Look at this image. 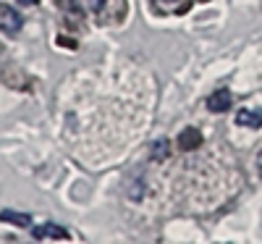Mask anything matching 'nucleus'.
Wrapping results in <instances>:
<instances>
[{
  "instance_id": "9",
  "label": "nucleus",
  "mask_w": 262,
  "mask_h": 244,
  "mask_svg": "<svg viewBox=\"0 0 262 244\" xmlns=\"http://www.w3.org/2000/svg\"><path fill=\"white\" fill-rule=\"evenodd\" d=\"M86 3H90L92 11H102V3H105V0H86Z\"/></svg>"
},
{
  "instance_id": "4",
  "label": "nucleus",
  "mask_w": 262,
  "mask_h": 244,
  "mask_svg": "<svg viewBox=\"0 0 262 244\" xmlns=\"http://www.w3.org/2000/svg\"><path fill=\"white\" fill-rule=\"evenodd\" d=\"M32 234H34V239H69V231L55 223H42V226L32 229Z\"/></svg>"
},
{
  "instance_id": "1",
  "label": "nucleus",
  "mask_w": 262,
  "mask_h": 244,
  "mask_svg": "<svg viewBox=\"0 0 262 244\" xmlns=\"http://www.w3.org/2000/svg\"><path fill=\"white\" fill-rule=\"evenodd\" d=\"M21 16H18V11H13L11 6H6V3H0V32H8V34H16L18 29H21Z\"/></svg>"
},
{
  "instance_id": "2",
  "label": "nucleus",
  "mask_w": 262,
  "mask_h": 244,
  "mask_svg": "<svg viewBox=\"0 0 262 244\" xmlns=\"http://www.w3.org/2000/svg\"><path fill=\"white\" fill-rule=\"evenodd\" d=\"M202 145V134L196 131L194 126H189V129H184L181 134H179V147L184 150V152H191V150H196Z\"/></svg>"
},
{
  "instance_id": "10",
  "label": "nucleus",
  "mask_w": 262,
  "mask_h": 244,
  "mask_svg": "<svg viewBox=\"0 0 262 244\" xmlns=\"http://www.w3.org/2000/svg\"><path fill=\"white\" fill-rule=\"evenodd\" d=\"M21 6H37V0H18Z\"/></svg>"
},
{
  "instance_id": "3",
  "label": "nucleus",
  "mask_w": 262,
  "mask_h": 244,
  "mask_svg": "<svg viewBox=\"0 0 262 244\" xmlns=\"http://www.w3.org/2000/svg\"><path fill=\"white\" fill-rule=\"evenodd\" d=\"M207 108L212 110V113H226V110L231 108V92H228V90L212 92L210 100H207Z\"/></svg>"
},
{
  "instance_id": "7",
  "label": "nucleus",
  "mask_w": 262,
  "mask_h": 244,
  "mask_svg": "<svg viewBox=\"0 0 262 244\" xmlns=\"http://www.w3.org/2000/svg\"><path fill=\"white\" fill-rule=\"evenodd\" d=\"M168 139H158L155 142V147H152V160H160V158H165L168 155Z\"/></svg>"
},
{
  "instance_id": "8",
  "label": "nucleus",
  "mask_w": 262,
  "mask_h": 244,
  "mask_svg": "<svg viewBox=\"0 0 262 244\" xmlns=\"http://www.w3.org/2000/svg\"><path fill=\"white\" fill-rule=\"evenodd\" d=\"M58 3H60L63 11H71L74 16H81V8L76 6V0H58Z\"/></svg>"
},
{
  "instance_id": "5",
  "label": "nucleus",
  "mask_w": 262,
  "mask_h": 244,
  "mask_svg": "<svg viewBox=\"0 0 262 244\" xmlns=\"http://www.w3.org/2000/svg\"><path fill=\"white\" fill-rule=\"evenodd\" d=\"M236 124L259 129L262 126V108H257V110H238V113H236Z\"/></svg>"
},
{
  "instance_id": "6",
  "label": "nucleus",
  "mask_w": 262,
  "mask_h": 244,
  "mask_svg": "<svg viewBox=\"0 0 262 244\" xmlns=\"http://www.w3.org/2000/svg\"><path fill=\"white\" fill-rule=\"evenodd\" d=\"M0 220H8V223H16V226H32V215L16 213V210H3L0 213Z\"/></svg>"
}]
</instances>
